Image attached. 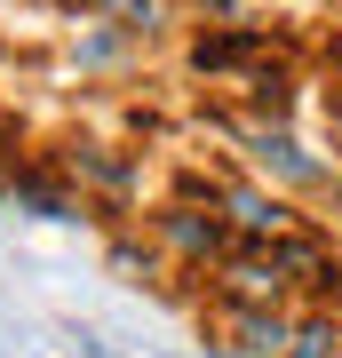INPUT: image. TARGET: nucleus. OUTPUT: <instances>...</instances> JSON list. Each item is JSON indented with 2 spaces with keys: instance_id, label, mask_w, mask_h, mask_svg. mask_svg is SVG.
<instances>
[{
  "instance_id": "obj_1",
  "label": "nucleus",
  "mask_w": 342,
  "mask_h": 358,
  "mask_svg": "<svg viewBox=\"0 0 342 358\" xmlns=\"http://www.w3.org/2000/svg\"><path fill=\"white\" fill-rule=\"evenodd\" d=\"M255 159L279 167L287 183H318V159H303V143H294V136H255Z\"/></svg>"
},
{
  "instance_id": "obj_2",
  "label": "nucleus",
  "mask_w": 342,
  "mask_h": 358,
  "mask_svg": "<svg viewBox=\"0 0 342 358\" xmlns=\"http://www.w3.org/2000/svg\"><path fill=\"white\" fill-rule=\"evenodd\" d=\"M231 215H239L247 231H279V223H287L279 207H263V199H255V192H231Z\"/></svg>"
},
{
  "instance_id": "obj_3",
  "label": "nucleus",
  "mask_w": 342,
  "mask_h": 358,
  "mask_svg": "<svg viewBox=\"0 0 342 358\" xmlns=\"http://www.w3.org/2000/svg\"><path fill=\"white\" fill-rule=\"evenodd\" d=\"M303 358H318V350H303Z\"/></svg>"
}]
</instances>
